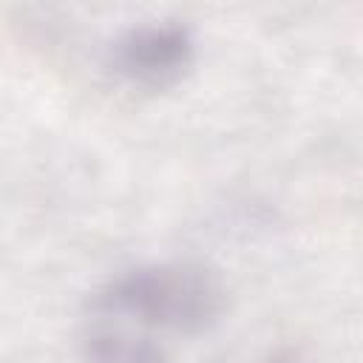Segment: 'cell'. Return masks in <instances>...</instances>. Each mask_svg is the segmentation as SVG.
Returning a JSON list of instances; mask_svg holds the SVG:
<instances>
[{
    "label": "cell",
    "mask_w": 363,
    "mask_h": 363,
    "mask_svg": "<svg viewBox=\"0 0 363 363\" xmlns=\"http://www.w3.org/2000/svg\"><path fill=\"white\" fill-rule=\"evenodd\" d=\"M227 306L221 278L196 261L130 267L94 295V309L125 315L153 329L199 335L216 326Z\"/></svg>",
    "instance_id": "6da1fadb"
},
{
    "label": "cell",
    "mask_w": 363,
    "mask_h": 363,
    "mask_svg": "<svg viewBox=\"0 0 363 363\" xmlns=\"http://www.w3.org/2000/svg\"><path fill=\"white\" fill-rule=\"evenodd\" d=\"M196 62V34L179 20H150L119 31L105 48V68L130 88L167 91Z\"/></svg>",
    "instance_id": "7a4b0ae2"
},
{
    "label": "cell",
    "mask_w": 363,
    "mask_h": 363,
    "mask_svg": "<svg viewBox=\"0 0 363 363\" xmlns=\"http://www.w3.org/2000/svg\"><path fill=\"white\" fill-rule=\"evenodd\" d=\"M85 357L88 363H164V354L147 337L108 326L91 329L85 337Z\"/></svg>",
    "instance_id": "3957f363"
},
{
    "label": "cell",
    "mask_w": 363,
    "mask_h": 363,
    "mask_svg": "<svg viewBox=\"0 0 363 363\" xmlns=\"http://www.w3.org/2000/svg\"><path fill=\"white\" fill-rule=\"evenodd\" d=\"M261 363H303V357H301V352L298 349H275V352H269Z\"/></svg>",
    "instance_id": "277c9868"
}]
</instances>
